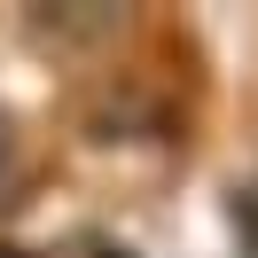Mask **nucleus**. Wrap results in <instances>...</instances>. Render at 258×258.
Instances as JSON below:
<instances>
[{"label": "nucleus", "instance_id": "f257e3e1", "mask_svg": "<svg viewBox=\"0 0 258 258\" xmlns=\"http://www.w3.org/2000/svg\"><path fill=\"white\" fill-rule=\"evenodd\" d=\"M0 164H8V117H0Z\"/></svg>", "mask_w": 258, "mask_h": 258}]
</instances>
